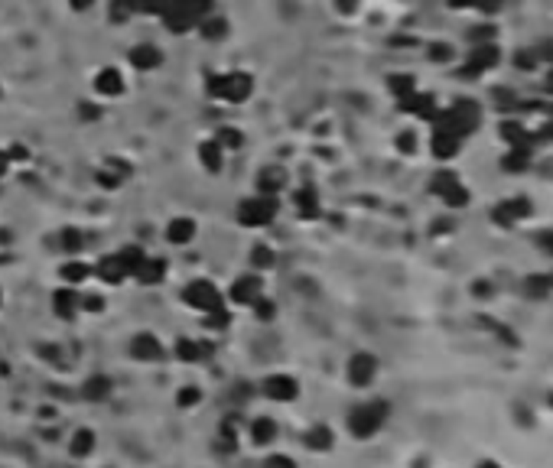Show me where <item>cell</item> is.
Listing matches in <instances>:
<instances>
[{"label":"cell","instance_id":"603a6c76","mask_svg":"<svg viewBox=\"0 0 553 468\" xmlns=\"http://www.w3.org/2000/svg\"><path fill=\"white\" fill-rule=\"evenodd\" d=\"M199 26H202V36H205V39H222L225 33H228V20H222V16H212V13H208Z\"/></svg>","mask_w":553,"mask_h":468},{"label":"cell","instance_id":"3957f363","mask_svg":"<svg viewBox=\"0 0 553 468\" xmlns=\"http://www.w3.org/2000/svg\"><path fill=\"white\" fill-rule=\"evenodd\" d=\"M274 218H276V195L257 192L238 205V222L245 224V228H264V224H270Z\"/></svg>","mask_w":553,"mask_h":468},{"label":"cell","instance_id":"e0dca14e","mask_svg":"<svg viewBox=\"0 0 553 468\" xmlns=\"http://www.w3.org/2000/svg\"><path fill=\"white\" fill-rule=\"evenodd\" d=\"M257 185H261V192L264 195H276L280 189L286 185V173L280 166H267V169H261V176H257Z\"/></svg>","mask_w":553,"mask_h":468},{"label":"cell","instance_id":"d6986e66","mask_svg":"<svg viewBox=\"0 0 553 468\" xmlns=\"http://www.w3.org/2000/svg\"><path fill=\"white\" fill-rule=\"evenodd\" d=\"M332 442H335V439H332L329 426H313V430L306 432V445L309 449H316V452H329Z\"/></svg>","mask_w":553,"mask_h":468},{"label":"cell","instance_id":"7bdbcfd3","mask_svg":"<svg viewBox=\"0 0 553 468\" xmlns=\"http://www.w3.org/2000/svg\"><path fill=\"white\" fill-rule=\"evenodd\" d=\"M550 407H553V397H550Z\"/></svg>","mask_w":553,"mask_h":468},{"label":"cell","instance_id":"b9f144b4","mask_svg":"<svg viewBox=\"0 0 553 468\" xmlns=\"http://www.w3.org/2000/svg\"><path fill=\"white\" fill-rule=\"evenodd\" d=\"M476 468H501V465H498V462H492V459H485V462H478Z\"/></svg>","mask_w":553,"mask_h":468},{"label":"cell","instance_id":"ba28073f","mask_svg":"<svg viewBox=\"0 0 553 468\" xmlns=\"http://www.w3.org/2000/svg\"><path fill=\"white\" fill-rule=\"evenodd\" d=\"M95 273H98V280L101 283H108V286H117L121 280H127V267H124V261L117 257V254H111V257H101L98 261V267H95Z\"/></svg>","mask_w":553,"mask_h":468},{"label":"cell","instance_id":"836d02e7","mask_svg":"<svg viewBox=\"0 0 553 468\" xmlns=\"http://www.w3.org/2000/svg\"><path fill=\"white\" fill-rule=\"evenodd\" d=\"M251 306H254V315H257V319H274V303L270 300L261 296V300H254Z\"/></svg>","mask_w":553,"mask_h":468},{"label":"cell","instance_id":"ee69618b","mask_svg":"<svg viewBox=\"0 0 553 468\" xmlns=\"http://www.w3.org/2000/svg\"><path fill=\"white\" fill-rule=\"evenodd\" d=\"M0 300H4V296H0Z\"/></svg>","mask_w":553,"mask_h":468},{"label":"cell","instance_id":"f546056e","mask_svg":"<svg viewBox=\"0 0 553 468\" xmlns=\"http://www.w3.org/2000/svg\"><path fill=\"white\" fill-rule=\"evenodd\" d=\"M176 354H179V358H183V361H199L202 354H205V348H199V345H195V342H189V338H183V342H179V345H176Z\"/></svg>","mask_w":553,"mask_h":468},{"label":"cell","instance_id":"d6a6232c","mask_svg":"<svg viewBox=\"0 0 553 468\" xmlns=\"http://www.w3.org/2000/svg\"><path fill=\"white\" fill-rule=\"evenodd\" d=\"M199 400H202L199 387H183V391H179V397H176V403H179V407H195Z\"/></svg>","mask_w":553,"mask_h":468},{"label":"cell","instance_id":"30bf717a","mask_svg":"<svg viewBox=\"0 0 553 468\" xmlns=\"http://www.w3.org/2000/svg\"><path fill=\"white\" fill-rule=\"evenodd\" d=\"M53 309L59 319H72V315L82 309V296H78L72 286H65V290H55L53 293Z\"/></svg>","mask_w":553,"mask_h":468},{"label":"cell","instance_id":"277c9868","mask_svg":"<svg viewBox=\"0 0 553 468\" xmlns=\"http://www.w3.org/2000/svg\"><path fill=\"white\" fill-rule=\"evenodd\" d=\"M183 300L189 303L193 309H202V312H208V309L222 306V293L208 283V280H193V283L183 290Z\"/></svg>","mask_w":553,"mask_h":468},{"label":"cell","instance_id":"9a60e30c","mask_svg":"<svg viewBox=\"0 0 553 468\" xmlns=\"http://www.w3.org/2000/svg\"><path fill=\"white\" fill-rule=\"evenodd\" d=\"M293 205H296V212H300V218H319V195H316V189H296L293 192Z\"/></svg>","mask_w":553,"mask_h":468},{"label":"cell","instance_id":"8992f818","mask_svg":"<svg viewBox=\"0 0 553 468\" xmlns=\"http://www.w3.org/2000/svg\"><path fill=\"white\" fill-rule=\"evenodd\" d=\"M375 374H377V361H375V354H355L352 361H348V381H352L355 387H368L371 381H375Z\"/></svg>","mask_w":553,"mask_h":468},{"label":"cell","instance_id":"7c38bea8","mask_svg":"<svg viewBox=\"0 0 553 468\" xmlns=\"http://www.w3.org/2000/svg\"><path fill=\"white\" fill-rule=\"evenodd\" d=\"M131 352H134V358H140V361H156V358H163V345H160V338H154L150 332H144V335H137V338H134Z\"/></svg>","mask_w":553,"mask_h":468},{"label":"cell","instance_id":"5bb4252c","mask_svg":"<svg viewBox=\"0 0 553 468\" xmlns=\"http://www.w3.org/2000/svg\"><path fill=\"white\" fill-rule=\"evenodd\" d=\"M134 276H137L144 286H154V283H160L163 276H166V263L156 261V257H144V263L134 270Z\"/></svg>","mask_w":553,"mask_h":468},{"label":"cell","instance_id":"2e32d148","mask_svg":"<svg viewBox=\"0 0 553 468\" xmlns=\"http://www.w3.org/2000/svg\"><path fill=\"white\" fill-rule=\"evenodd\" d=\"M166 238L173 241V244H189V241L195 238V222L193 218H173V222L166 224Z\"/></svg>","mask_w":553,"mask_h":468},{"label":"cell","instance_id":"52a82bcc","mask_svg":"<svg viewBox=\"0 0 553 468\" xmlns=\"http://www.w3.org/2000/svg\"><path fill=\"white\" fill-rule=\"evenodd\" d=\"M261 296H264L261 276L247 273V276H238V280L231 283V300L241 303V306H251V303H254V300H261Z\"/></svg>","mask_w":553,"mask_h":468},{"label":"cell","instance_id":"9c48e42d","mask_svg":"<svg viewBox=\"0 0 553 468\" xmlns=\"http://www.w3.org/2000/svg\"><path fill=\"white\" fill-rule=\"evenodd\" d=\"M124 75L117 69H101L98 75H95V92L101 94V98H117V94H124Z\"/></svg>","mask_w":553,"mask_h":468},{"label":"cell","instance_id":"8fae6325","mask_svg":"<svg viewBox=\"0 0 553 468\" xmlns=\"http://www.w3.org/2000/svg\"><path fill=\"white\" fill-rule=\"evenodd\" d=\"M127 59H131V65L137 72H150V69H156V65L163 62V55H160V49H156V46H150V43H140V46L131 49V55H127Z\"/></svg>","mask_w":553,"mask_h":468},{"label":"cell","instance_id":"1f68e13d","mask_svg":"<svg viewBox=\"0 0 553 468\" xmlns=\"http://www.w3.org/2000/svg\"><path fill=\"white\" fill-rule=\"evenodd\" d=\"M134 13L160 16L163 13V0H134Z\"/></svg>","mask_w":553,"mask_h":468},{"label":"cell","instance_id":"5b68a950","mask_svg":"<svg viewBox=\"0 0 553 468\" xmlns=\"http://www.w3.org/2000/svg\"><path fill=\"white\" fill-rule=\"evenodd\" d=\"M261 391H264V397H267V400L290 403V400H296V393H300V384H296L290 374H270L267 381L261 384Z\"/></svg>","mask_w":553,"mask_h":468},{"label":"cell","instance_id":"7402d4cb","mask_svg":"<svg viewBox=\"0 0 553 468\" xmlns=\"http://www.w3.org/2000/svg\"><path fill=\"white\" fill-rule=\"evenodd\" d=\"M131 16H137L134 13V0H111V7H108L111 23H127Z\"/></svg>","mask_w":553,"mask_h":468},{"label":"cell","instance_id":"ab89813d","mask_svg":"<svg viewBox=\"0 0 553 468\" xmlns=\"http://www.w3.org/2000/svg\"><path fill=\"white\" fill-rule=\"evenodd\" d=\"M355 7H358V0H338V10H345V13H352Z\"/></svg>","mask_w":553,"mask_h":468},{"label":"cell","instance_id":"83f0119b","mask_svg":"<svg viewBox=\"0 0 553 468\" xmlns=\"http://www.w3.org/2000/svg\"><path fill=\"white\" fill-rule=\"evenodd\" d=\"M215 140H218V146H222V150H238V146L245 143V137H241V131H235V127H222Z\"/></svg>","mask_w":553,"mask_h":468},{"label":"cell","instance_id":"6da1fadb","mask_svg":"<svg viewBox=\"0 0 553 468\" xmlns=\"http://www.w3.org/2000/svg\"><path fill=\"white\" fill-rule=\"evenodd\" d=\"M254 92V82L247 72H228V75H212L208 78V94L228 104H241Z\"/></svg>","mask_w":553,"mask_h":468},{"label":"cell","instance_id":"4fadbf2b","mask_svg":"<svg viewBox=\"0 0 553 468\" xmlns=\"http://www.w3.org/2000/svg\"><path fill=\"white\" fill-rule=\"evenodd\" d=\"M199 160L208 173H218L225 166V150L218 146V140H202L199 143Z\"/></svg>","mask_w":553,"mask_h":468},{"label":"cell","instance_id":"8d00e7d4","mask_svg":"<svg viewBox=\"0 0 553 468\" xmlns=\"http://www.w3.org/2000/svg\"><path fill=\"white\" fill-rule=\"evenodd\" d=\"M78 114H82V117H85V121H95V117H98V114H101V111H98V108H95L92 101H85L82 108H78Z\"/></svg>","mask_w":553,"mask_h":468},{"label":"cell","instance_id":"484cf974","mask_svg":"<svg viewBox=\"0 0 553 468\" xmlns=\"http://www.w3.org/2000/svg\"><path fill=\"white\" fill-rule=\"evenodd\" d=\"M95 449V432L92 430H78L72 439V455H88Z\"/></svg>","mask_w":553,"mask_h":468},{"label":"cell","instance_id":"74e56055","mask_svg":"<svg viewBox=\"0 0 553 468\" xmlns=\"http://www.w3.org/2000/svg\"><path fill=\"white\" fill-rule=\"evenodd\" d=\"M98 183H101V185H104V189H114V185H117V183H121V179H117V176H114V173H98Z\"/></svg>","mask_w":553,"mask_h":468},{"label":"cell","instance_id":"4dcf8cb0","mask_svg":"<svg viewBox=\"0 0 553 468\" xmlns=\"http://www.w3.org/2000/svg\"><path fill=\"white\" fill-rule=\"evenodd\" d=\"M205 325H208V329H225V325H228V309H225V306L208 309Z\"/></svg>","mask_w":553,"mask_h":468},{"label":"cell","instance_id":"d4e9b609","mask_svg":"<svg viewBox=\"0 0 553 468\" xmlns=\"http://www.w3.org/2000/svg\"><path fill=\"white\" fill-rule=\"evenodd\" d=\"M117 257H121V261H124V267H127V273L134 276V270H137L140 263H144V257H146V254L140 251V247L127 244V247H124V251H117Z\"/></svg>","mask_w":553,"mask_h":468},{"label":"cell","instance_id":"7a4b0ae2","mask_svg":"<svg viewBox=\"0 0 553 468\" xmlns=\"http://www.w3.org/2000/svg\"><path fill=\"white\" fill-rule=\"evenodd\" d=\"M385 420H387L385 400H368V403H358V407L348 413V430H352V436L368 439L385 426Z\"/></svg>","mask_w":553,"mask_h":468},{"label":"cell","instance_id":"f1b7e54d","mask_svg":"<svg viewBox=\"0 0 553 468\" xmlns=\"http://www.w3.org/2000/svg\"><path fill=\"white\" fill-rule=\"evenodd\" d=\"M251 263H254V267H257V270H270V267H274V251H270V247H264V244H257V247H254V251H251Z\"/></svg>","mask_w":553,"mask_h":468},{"label":"cell","instance_id":"4316f807","mask_svg":"<svg viewBox=\"0 0 553 468\" xmlns=\"http://www.w3.org/2000/svg\"><path fill=\"white\" fill-rule=\"evenodd\" d=\"M59 241H62V251H69V254H78L85 247V234L82 231H75V228H65Z\"/></svg>","mask_w":553,"mask_h":468},{"label":"cell","instance_id":"ac0fdd59","mask_svg":"<svg viewBox=\"0 0 553 468\" xmlns=\"http://www.w3.org/2000/svg\"><path fill=\"white\" fill-rule=\"evenodd\" d=\"M82 397H85V400H92V403H101V400H108V397H111V381H108L104 374L88 377V381H85V387H82Z\"/></svg>","mask_w":553,"mask_h":468},{"label":"cell","instance_id":"e575fe53","mask_svg":"<svg viewBox=\"0 0 553 468\" xmlns=\"http://www.w3.org/2000/svg\"><path fill=\"white\" fill-rule=\"evenodd\" d=\"M261 468H296V462L290 455H270V459H264Z\"/></svg>","mask_w":553,"mask_h":468},{"label":"cell","instance_id":"cb8c5ba5","mask_svg":"<svg viewBox=\"0 0 553 468\" xmlns=\"http://www.w3.org/2000/svg\"><path fill=\"white\" fill-rule=\"evenodd\" d=\"M88 273H92V270L85 267L82 261H72V263H65V267H62V280H65L69 286L85 283V280H88Z\"/></svg>","mask_w":553,"mask_h":468},{"label":"cell","instance_id":"f35d334b","mask_svg":"<svg viewBox=\"0 0 553 468\" xmlns=\"http://www.w3.org/2000/svg\"><path fill=\"white\" fill-rule=\"evenodd\" d=\"M92 4H95V0H69V7H72V10H88Z\"/></svg>","mask_w":553,"mask_h":468},{"label":"cell","instance_id":"60d3db41","mask_svg":"<svg viewBox=\"0 0 553 468\" xmlns=\"http://www.w3.org/2000/svg\"><path fill=\"white\" fill-rule=\"evenodd\" d=\"M7 166H10V156H7V150H0V176L7 173Z\"/></svg>","mask_w":553,"mask_h":468},{"label":"cell","instance_id":"d590c367","mask_svg":"<svg viewBox=\"0 0 553 468\" xmlns=\"http://www.w3.org/2000/svg\"><path fill=\"white\" fill-rule=\"evenodd\" d=\"M410 88H414V85H410V78H407V75H397V78H394V82H391V92L404 94V98H407V94H410Z\"/></svg>","mask_w":553,"mask_h":468},{"label":"cell","instance_id":"44dd1931","mask_svg":"<svg viewBox=\"0 0 553 468\" xmlns=\"http://www.w3.org/2000/svg\"><path fill=\"white\" fill-rule=\"evenodd\" d=\"M218 449L222 452H235L238 449V420H225L222 432H218Z\"/></svg>","mask_w":553,"mask_h":468},{"label":"cell","instance_id":"ffe728a7","mask_svg":"<svg viewBox=\"0 0 553 468\" xmlns=\"http://www.w3.org/2000/svg\"><path fill=\"white\" fill-rule=\"evenodd\" d=\"M251 439L257 445H270L276 439V423L274 420H267V416H261V420L251 426Z\"/></svg>","mask_w":553,"mask_h":468}]
</instances>
